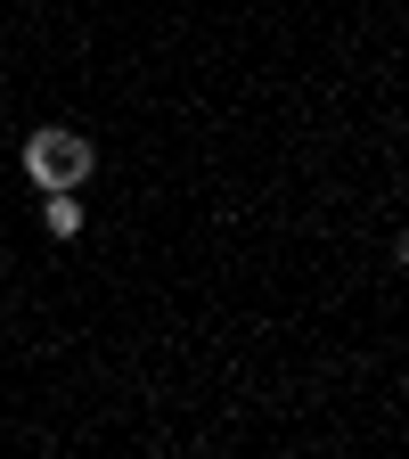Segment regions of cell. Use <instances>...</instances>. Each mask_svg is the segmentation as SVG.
<instances>
[{"mask_svg":"<svg viewBox=\"0 0 409 459\" xmlns=\"http://www.w3.org/2000/svg\"><path fill=\"white\" fill-rule=\"evenodd\" d=\"M41 230L49 238H82V189H41Z\"/></svg>","mask_w":409,"mask_h":459,"instance_id":"cell-2","label":"cell"},{"mask_svg":"<svg viewBox=\"0 0 409 459\" xmlns=\"http://www.w3.org/2000/svg\"><path fill=\"white\" fill-rule=\"evenodd\" d=\"M17 164H25L33 189H82L90 172H98V148H90L82 132H66V124H41V132L17 148Z\"/></svg>","mask_w":409,"mask_h":459,"instance_id":"cell-1","label":"cell"}]
</instances>
